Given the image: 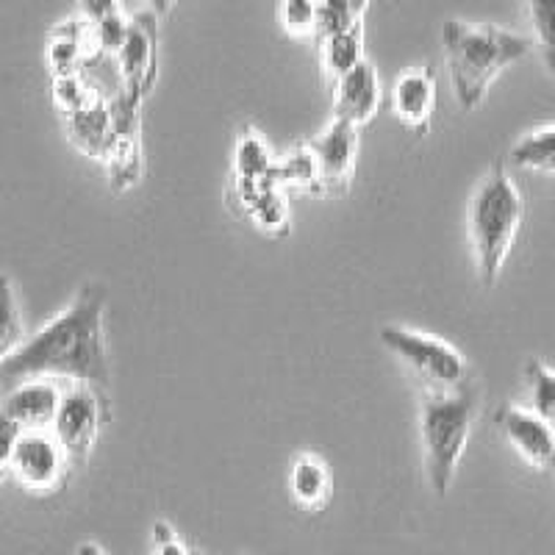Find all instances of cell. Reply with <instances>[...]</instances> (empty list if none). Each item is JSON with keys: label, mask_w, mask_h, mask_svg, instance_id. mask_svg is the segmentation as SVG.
I'll return each instance as SVG.
<instances>
[{"label": "cell", "mask_w": 555, "mask_h": 555, "mask_svg": "<svg viewBox=\"0 0 555 555\" xmlns=\"http://www.w3.org/2000/svg\"><path fill=\"white\" fill-rule=\"evenodd\" d=\"M106 286L87 284L76 300L0 364V386L48 378L69 384H108Z\"/></svg>", "instance_id": "6da1fadb"}, {"label": "cell", "mask_w": 555, "mask_h": 555, "mask_svg": "<svg viewBox=\"0 0 555 555\" xmlns=\"http://www.w3.org/2000/svg\"><path fill=\"white\" fill-rule=\"evenodd\" d=\"M442 51L453 78L455 98L464 112H473L486 101L500 73L537 51V44L530 37L492 23L444 20Z\"/></svg>", "instance_id": "7a4b0ae2"}, {"label": "cell", "mask_w": 555, "mask_h": 555, "mask_svg": "<svg viewBox=\"0 0 555 555\" xmlns=\"http://www.w3.org/2000/svg\"><path fill=\"white\" fill-rule=\"evenodd\" d=\"M525 201L514 178L508 176L503 162H494L478 183L467 211L469 242H473L475 264L483 286L498 284L505 259L512 253L514 240L522 228Z\"/></svg>", "instance_id": "3957f363"}, {"label": "cell", "mask_w": 555, "mask_h": 555, "mask_svg": "<svg viewBox=\"0 0 555 555\" xmlns=\"http://www.w3.org/2000/svg\"><path fill=\"white\" fill-rule=\"evenodd\" d=\"M480 411V389L473 378L453 391H425L420 411L425 475L439 498L450 492L464 450L473 436L475 416Z\"/></svg>", "instance_id": "277c9868"}, {"label": "cell", "mask_w": 555, "mask_h": 555, "mask_svg": "<svg viewBox=\"0 0 555 555\" xmlns=\"http://www.w3.org/2000/svg\"><path fill=\"white\" fill-rule=\"evenodd\" d=\"M380 341L389 353L403 361L405 370L425 386V391H453L473 378L467 359L439 336L386 325L380 331Z\"/></svg>", "instance_id": "5b68a950"}, {"label": "cell", "mask_w": 555, "mask_h": 555, "mask_svg": "<svg viewBox=\"0 0 555 555\" xmlns=\"http://www.w3.org/2000/svg\"><path fill=\"white\" fill-rule=\"evenodd\" d=\"M114 62L122 81L120 101L139 112L158 78V14L153 9L133 14L126 39L114 53Z\"/></svg>", "instance_id": "8992f818"}, {"label": "cell", "mask_w": 555, "mask_h": 555, "mask_svg": "<svg viewBox=\"0 0 555 555\" xmlns=\"http://www.w3.org/2000/svg\"><path fill=\"white\" fill-rule=\"evenodd\" d=\"M108 423V405L98 386L76 384L62 391L56 420L51 430L73 461H87L98 442L103 425Z\"/></svg>", "instance_id": "52a82bcc"}, {"label": "cell", "mask_w": 555, "mask_h": 555, "mask_svg": "<svg viewBox=\"0 0 555 555\" xmlns=\"http://www.w3.org/2000/svg\"><path fill=\"white\" fill-rule=\"evenodd\" d=\"M69 464L73 459L67 455V450L62 448L53 430H26L20 436V444L14 450L12 469L26 492L31 494H53L59 492L67 480Z\"/></svg>", "instance_id": "ba28073f"}, {"label": "cell", "mask_w": 555, "mask_h": 555, "mask_svg": "<svg viewBox=\"0 0 555 555\" xmlns=\"http://www.w3.org/2000/svg\"><path fill=\"white\" fill-rule=\"evenodd\" d=\"M359 131L353 122H331L309 147L317 158L320 170V195H347L353 186L356 165H359Z\"/></svg>", "instance_id": "9c48e42d"}, {"label": "cell", "mask_w": 555, "mask_h": 555, "mask_svg": "<svg viewBox=\"0 0 555 555\" xmlns=\"http://www.w3.org/2000/svg\"><path fill=\"white\" fill-rule=\"evenodd\" d=\"M494 423L528 467L537 473H555V425L542 420L537 411L514 403L500 405Z\"/></svg>", "instance_id": "30bf717a"}, {"label": "cell", "mask_w": 555, "mask_h": 555, "mask_svg": "<svg viewBox=\"0 0 555 555\" xmlns=\"http://www.w3.org/2000/svg\"><path fill=\"white\" fill-rule=\"evenodd\" d=\"M62 389L48 378L17 380L0 386V411L12 416L23 430H48L56 420Z\"/></svg>", "instance_id": "8fae6325"}, {"label": "cell", "mask_w": 555, "mask_h": 555, "mask_svg": "<svg viewBox=\"0 0 555 555\" xmlns=\"http://www.w3.org/2000/svg\"><path fill=\"white\" fill-rule=\"evenodd\" d=\"M103 56L101 44H98V34L92 23L83 17L64 20L48 34V67H51L53 78L56 76H76L87 64L98 62Z\"/></svg>", "instance_id": "7c38bea8"}, {"label": "cell", "mask_w": 555, "mask_h": 555, "mask_svg": "<svg viewBox=\"0 0 555 555\" xmlns=\"http://www.w3.org/2000/svg\"><path fill=\"white\" fill-rule=\"evenodd\" d=\"M117 112V131H114L112 145H108L103 165L108 172V186L114 195H122L131 186H137L142 178V147H139L137 133V108H128L122 101H114Z\"/></svg>", "instance_id": "4fadbf2b"}, {"label": "cell", "mask_w": 555, "mask_h": 555, "mask_svg": "<svg viewBox=\"0 0 555 555\" xmlns=\"http://www.w3.org/2000/svg\"><path fill=\"white\" fill-rule=\"evenodd\" d=\"M231 203L236 211L250 217V222L259 231L270 236H286L289 234L292 217H289V201H286L281 186H272L267 181H245V178H234V190H231Z\"/></svg>", "instance_id": "5bb4252c"}, {"label": "cell", "mask_w": 555, "mask_h": 555, "mask_svg": "<svg viewBox=\"0 0 555 555\" xmlns=\"http://www.w3.org/2000/svg\"><path fill=\"white\" fill-rule=\"evenodd\" d=\"M391 108L405 128L423 137L436 108V69L430 64L403 69L391 87Z\"/></svg>", "instance_id": "9a60e30c"}, {"label": "cell", "mask_w": 555, "mask_h": 555, "mask_svg": "<svg viewBox=\"0 0 555 555\" xmlns=\"http://www.w3.org/2000/svg\"><path fill=\"white\" fill-rule=\"evenodd\" d=\"M380 108V78L373 62H361L334 83V117L364 128Z\"/></svg>", "instance_id": "2e32d148"}, {"label": "cell", "mask_w": 555, "mask_h": 555, "mask_svg": "<svg viewBox=\"0 0 555 555\" xmlns=\"http://www.w3.org/2000/svg\"><path fill=\"white\" fill-rule=\"evenodd\" d=\"M62 120L73 147H78L83 156L103 162L108 145H112L114 131H117V112H114V101H106L103 95H98L95 101H89L87 106L67 114V117H62Z\"/></svg>", "instance_id": "e0dca14e"}, {"label": "cell", "mask_w": 555, "mask_h": 555, "mask_svg": "<svg viewBox=\"0 0 555 555\" xmlns=\"http://www.w3.org/2000/svg\"><path fill=\"white\" fill-rule=\"evenodd\" d=\"M289 492L300 508L306 512H322L334 498V475L320 455L304 453L292 461Z\"/></svg>", "instance_id": "ac0fdd59"}, {"label": "cell", "mask_w": 555, "mask_h": 555, "mask_svg": "<svg viewBox=\"0 0 555 555\" xmlns=\"http://www.w3.org/2000/svg\"><path fill=\"white\" fill-rule=\"evenodd\" d=\"M364 62V37H361V26L350 28V31L328 34L320 37V64L322 73L331 83L347 76L350 69L359 67Z\"/></svg>", "instance_id": "d6986e66"}, {"label": "cell", "mask_w": 555, "mask_h": 555, "mask_svg": "<svg viewBox=\"0 0 555 555\" xmlns=\"http://www.w3.org/2000/svg\"><path fill=\"white\" fill-rule=\"evenodd\" d=\"M267 181L272 186H281V190H300V192H314L320 195V170H317V158L311 153L309 142L306 145L292 147L289 153H284L281 158H275L272 172Z\"/></svg>", "instance_id": "ffe728a7"}, {"label": "cell", "mask_w": 555, "mask_h": 555, "mask_svg": "<svg viewBox=\"0 0 555 555\" xmlns=\"http://www.w3.org/2000/svg\"><path fill=\"white\" fill-rule=\"evenodd\" d=\"M272 165H275V156H272V151L267 147L264 137L253 131V128H242L234 151V178L267 181L272 172Z\"/></svg>", "instance_id": "44dd1931"}, {"label": "cell", "mask_w": 555, "mask_h": 555, "mask_svg": "<svg viewBox=\"0 0 555 555\" xmlns=\"http://www.w3.org/2000/svg\"><path fill=\"white\" fill-rule=\"evenodd\" d=\"M26 341V322L17 304L12 278L0 275V364Z\"/></svg>", "instance_id": "7402d4cb"}, {"label": "cell", "mask_w": 555, "mask_h": 555, "mask_svg": "<svg viewBox=\"0 0 555 555\" xmlns=\"http://www.w3.org/2000/svg\"><path fill=\"white\" fill-rule=\"evenodd\" d=\"M512 162L522 170L555 172V122L519 139L512 151Z\"/></svg>", "instance_id": "603a6c76"}, {"label": "cell", "mask_w": 555, "mask_h": 555, "mask_svg": "<svg viewBox=\"0 0 555 555\" xmlns=\"http://www.w3.org/2000/svg\"><path fill=\"white\" fill-rule=\"evenodd\" d=\"M522 3L528 12L530 39L555 81V0H522Z\"/></svg>", "instance_id": "cb8c5ba5"}, {"label": "cell", "mask_w": 555, "mask_h": 555, "mask_svg": "<svg viewBox=\"0 0 555 555\" xmlns=\"http://www.w3.org/2000/svg\"><path fill=\"white\" fill-rule=\"evenodd\" d=\"M525 386H528L530 411H537L542 420L555 425V370H550L544 361H525Z\"/></svg>", "instance_id": "d4e9b609"}, {"label": "cell", "mask_w": 555, "mask_h": 555, "mask_svg": "<svg viewBox=\"0 0 555 555\" xmlns=\"http://www.w3.org/2000/svg\"><path fill=\"white\" fill-rule=\"evenodd\" d=\"M370 7H373V0H320L317 37H328V34L359 28Z\"/></svg>", "instance_id": "484cf974"}, {"label": "cell", "mask_w": 555, "mask_h": 555, "mask_svg": "<svg viewBox=\"0 0 555 555\" xmlns=\"http://www.w3.org/2000/svg\"><path fill=\"white\" fill-rule=\"evenodd\" d=\"M281 26L292 39L317 37L320 0H281Z\"/></svg>", "instance_id": "4316f807"}, {"label": "cell", "mask_w": 555, "mask_h": 555, "mask_svg": "<svg viewBox=\"0 0 555 555\" xmlns=\"http://www.w3.org/2000/svg\"><path fill=\"white\" fill-rule=\"evenodd\" d=\"M51 95H53V103H56L59 114H62V117H67V114H73V112H78L81 106H87L89 101H95L101 92H98L92 83L83 81L81 73H76V76L53 78Z\"/></svg>", "instance_id": "83f0119b"}, {"label": "cell", "mask_w": 555, "mask_h": 555, "mask_svg": "<svg viewBox=\"0 0 555 555\" xmlns=\"http://www.w3.org/2000/svg\"><path fill=\"white\" fill-rule=\"evenodd\" d=\"M23 434H26V430L20 428L12 416H7L3 411H0V478L12 469L14 450H17L20 436Z\"/></svg>", "instance_id": "f1b7e54d"}, {"label": "cell", "mask_w": 555, "mask_h": 555, "mask_svg": "<svg viewBox=\"0 0 555 555\" xmlns=\"http://www.w3.org/2000/svg\"><path fill=\"white\" fill-rule=\"evenodd\" d=\"M153 555H192L186 550V544L178 539V533L172 530L170 522H156L153 525Z\"/></svg>", "instance_id": "f546056e"}, {"label": "cell", "mask_w": 555, "mask_h": 555, "mask_svg": "<svg viewBox=\"0 0 555 555\" xmlns=\"http://www.w3.org/2000/svg\"><path fill=\"white\" fill-rule=\"evenodd\" d=\"M76 3L81 17L92 23V26L114 17V14H120V0H76Z\"/></svg>", "instance_id": "4dcf8cb0"}, {"label": "cell", "mask_w": 555, "mask_h": 555, "mask_svg": "<svg viewBox=\"0 0 555 555\" xmlns=\"http://www.w3.org/2000/svg\"><path fill=\"white\" fill-rule=\"evenodd\" d=\"M76 555H108V553L101 547V544H95V542H81V544H78Z\"/></svg>", "instance_id": "1f68e13d"}, {"label": "cell", "mask_w": 555, "mask_h": 555, "mask_svg": "<svg viewBox=\"0 0 555 555\" xmlns=\"http://www.w3.org/2000/svg\"><path fill=\"white\" fill-rule=\"evenodd\" d=\"M178 0H151V7L153 12L158 14V17H165V14H170V9L176 7Z\"/></svg>", "instance_id": "d6a6232c"}]
</instances>
